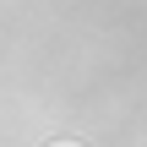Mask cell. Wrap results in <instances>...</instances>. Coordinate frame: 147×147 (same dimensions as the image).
I'll use <instances>...</instances> for the list:
<instances>
[{
	"mask_svg": "<svg viewBox=\"0 0 147 147\" xmlns=\"http://www.w3.org/2000/svg\"><path fill=\"white\" fill-rule=\"evenodd\" d=\"M55 147H76V142H55Z\"/></svg>",
	"mask_w": 147,
	"mask_h": 147,
	"instance_id": "1",
	"label": "cell"
}]
</instances>
